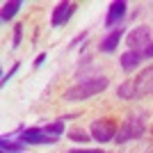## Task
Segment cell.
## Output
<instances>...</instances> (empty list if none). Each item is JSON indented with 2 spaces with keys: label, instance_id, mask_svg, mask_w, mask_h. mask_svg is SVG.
<instances>
[{
  "label": "cell",
  "instance_id": "cell-1",
  "mask_svg": "<svg viewBox=\"0 0 153 153\" xmlns=\"http://www.w3.org/2000/svg\"><path fill=\"white\" fill-rule=\"evenodd\" d=\"M105 89H108V78H89V80L76 82L71 89L64 91V101H69V103L87 101V98L101 94V91H105Z\"/></svg>",
  "mask_w": 153,
  "mask_h": 153
},
{
  "label": "cell",
  "instance_id": "cell-10",
  "mask_svg": "<svg viewBox=\"0 0 153 153\" xmlns=\"http://www.w3.org/2000/svg\"><path fill=\"white\" fill-rule=\"evenodd\" d=\"M123 153H153V142L144 140V137L128 142V144H123Z\"/></svg>",
  "mask_w": 153,
  "mask_h": 153
},
{
  "label": "cell",
  "instance_id": "cell-22",
  "mask_svg": "<svg viewBox=\"0 0 153 153\" xmlns=\"http://www.w3.org/2000/svg\"><path fill=\"white\" fill-rule=\"evenodd\" d=\"M142 57H153V44L149 46V48H144V51H142Z\"/></svg>",
  "mask_w": 153,
  "mask_h": 153
},
{
  "label": "cell",
  "instance_id": "cell-23",
  "mask_svg": "<svg viewBox=\"0 0 153 153\" xmlns=\"http://www.w3.org/2000/svg\"><path fill=\"white\" fill-rule=\"evenodd\" d=\"M2 153H5V151H2Z\"/></svg>",
  "mask_w": 153,
  "mask_h": 153
},
{
  "label": "cell",
  "instance_id": "cell-2",
  "mask_svg": "<svg viewBox=\"0 0 153 153\" xmlns=\"http://www.w3.org/2000/svg\"><path fill=\"white\" fill-rule=\"evenodd\" d=\"M144 130H146V114L144 112H133V114H128L123 126H119L114 142L117 144H128V142L142 140Z\"/></svg>",
  "mask_w": 153,
  "mask_h": 153
},
{
  "label": "cell",
  "instance_id": "cell-4",
  "mask_svg": "<svg viewBox=\"0 0 153 153\" xmlns=\"http://www.w3.org/2000/svg\"><path fill=\"white\" fill-rule=\"evenodd\" d=\"M151 37H153V32H151L149 25H137V27H133V30L128 32L126 44H128L130 51L140 53V48H149V46H151Z\"/></svg>",
  "mask_w": 153,
  "mask_h": 153
},
{
  "label": "cell",
  "instance_id": "cell-9",
  "mask_svg": "<svg viewBox=\"0 0 153 153\" xmlns=\"http://www.w3.org/2000/svg\"><path fill=\"white\" fill-rule=\"evenodd\" d=\"M121 37H123V30H121V27H114V30H112L108 37L101 41V51H103V53H112L117 46H119Z\"/></svg>",
  "mask_w": 153,
  "mask_h": 153
},
{
  "label": "cell",
  "instance_id": "cell-7",
  "mask_svg": "<svg viewBox=\"0 0 153 153\" xmlns=\"http://www.w3.org/2000/svg\"><path fill=\"white\" fill-rule=\"evenodd\" d=\"M73 12H76V5H73V2H59V5L53 9V19H51L53 27H62L64 23L71 19Z\"/></svg>",
  "mask_w": 153,
  "mask_h": 153
},
{
  "label": "cell",
  "instance_id": "cell-11",
  "mask_svg": "<svg viewBox=\"0 0 153 153\" xmlns=\"http://www.w3.org/2000/svg\"><path fill=\"white\" fill-rule=\"evenodd\" d=\"M142 62V53H137V51H126L121 55V69L123 71H133V69H137V64Z\"/></svg>",
  "mask_w": 153,
  "mask_h": 153
},
{
  "label": "cell",
  "instance_id": "cell-16",
  "mask_svg": "<svg viewBox=\"0 0 153 153\" xmlns=\"http://www.w3.org/2000/svg\"><path fill=\"white\" fill-rule=\"evenodd\" d=\"M69 137H71V140H76V142H89V140H91V137L85 133V130H71Z\"/></svg>",
  "mask_w": 153,
  "mask_h": 153
},
{
  "label": "cell",
  "instance_id": "cell-12",
  "mask_svg": "<svg viewBox=\"0 0 153 153\" xmlns=\"http://www.w3.org/2000/svg\"><path fill=\"white\" fill-rule=\"evenodd\" d=\"M21 5H23L21 0H14V2H5V7H2V21L7 23L9 19H14V16H16V12L21 9Z\"/></svg>",
  "mask_w": 153,
  "mask_h": 153
},
{
  "label": "cell",
  "instance_id": "cell-6",
  "mask_svg": "<svg viewBox=\"0 0 153 153\" xmlns=\"http://www.w3.org/2000/svg\"><path fill=\"white\" fill-rule=\"evenodd\" d=\"M21 142L23 144H55L57 137H51L44 128L34 126V128H27V130L21 133Z\"/></svg>",
  "mask_w": 153,
  "mask_h": 153
},
{
  "label": "cell",
  "instance_id": "cell-5",
  "mask_svg": "<svg viewBox=\"0 0 153 153\" xmlns=\"http://www.w3.org/2000/svg\"><path fill=\"white\" fill-rule=\"evenodd\" d=\"M133 85H135V96H137V98L153 94V64L146 66L142 73H137V78L133 80Z\"/></svg>",
  "mask_w": 153,
  "mask_h": 153
},
{
  "label": "cell",
  "instance_id": "cell-21",
  "mask_svg": "<svg viewBox=\"0 0 153 153\" xmlns=\"http://www.w3.org/2000/svg\"><path fill=\"white\" fill-rule=\"evenodd\" d=\"M85 37H87V32H82V34H78V37H76V39H73V41H71V44H69V48H73V46H76L78 41H82Z\"/></svg>",
  "mask_w": 153,
  "mask_h": 153
},
{
  "label": "cell",
  "instance_id": "cell-15",
  "mask_svg": "<svg viewBox=\"0 0 153 153\" xmlns=\"http://www.w3.org/2000/svg\"><path fill=\"white\" fill-rule=\"evenodd\" d=\"M117 94H119V98H137L135 96V85H133V80H128V82H123V85H119V89H117Z\"/></svg>",
  "mask_w": 153,
  "mask_h": 153
},
{
  "label": "cell",
  "instance_id": "cell-19",
  "mask_svg": "<svg viewBox=\"0 0 153 153\" xmlns=\"http://www.w3.org/2000/svg\"><path fill=\"white\" fill-rule=\"evenodd\" d=\"M69 153H105V151H101V149H73Z\"/></svg>",
  "mask_w": 153,
  "mask_h": 153
},
{
  "label": "cell",
  "instance_id": "cell-8",
  "mask_svg": "<svg viewBox=\"0 0 153 153\" xmlns=\"http://www.w3.org/2000/svg\"><path fill=\"white\" fill-rule=\"evenodd\" d=\"M123 16H126V2H123V0L112 2V5H110V9H108V16H105V27L117 25Z\"/></svg>",
  "mask_w": 153,
  "mask_h": 153
},
{
  "label": "cell",
  "instance_id": "cell-20",
  "mask_svg": "<svg viewBox=\"0 0 153 153\" xmlns=\"http://www.w3.org/2000/svg\"><path fill=\"white\" fill-rule=\"evenodd\" d=\"M44 62H46V53H41V55H39V57L34 59V69H39V66H41Z\"/></svg>",
  "mask_w": 153,
  "mask_h": 153
},
{
  "label": "cell",
  "instance_id": "cell-3",
  "mask_svg": "<svg viewBox=\"0 0 153 153\" xmlns=\"http://www.w3.org/2000/svg\"><path fill=\"white\" fill-rule=\"evenodd\" d=\"M89 133H91V140L101 142V144L103 142H110L117 137V121L114 119H98V121L91 123Z\"/></svg>",
  "mask_w": 153,
  "mask_h": 153
},
{
  "label": "cell",
  "instance_id": "cell-14",
  "mask_svg": "<svg viewBox=\"0 0 153 153\" xmlns=\"http://www.w3.org/2000/svg\"><path fill=\"white\" fill-rule=\"evenodd\" d=\"M44 130L51 135V137H59V135L64 133V117H62V119H57V121H53V123H46Z\"/></svg>",
  "mask_w": 153,
  "mask_h": 153
},
{
  "label": "cell",
  "instance_id": "cell-17",
  "mask_svg": "<svg viewBox=\"0 0 153 153\" xmlns=\"http://www.w3.org/2000/svg\"><path fill=\"white\" fill-rule=\"evenodd\" d=\"M21 39H23V25H16L14 27V41H12V48H19L21 46Z\"/></svg>",
  "mask_w": 153,
  "mask_h": 153
},
{
  "label": "cell",
  "instance_id": "cell-18",
  "mask_svg": "<svg viewBox=\"0 0 153 153\" xmlns=\"http://www.w3.org/2000/svg\"><path fill=\"white\" fill-rule=\"evenodd\" d=\"M16 71H19V64H14L12 69H9V73H5V76H2V85H7V82H9V78H12L14 73H16Z\"/></svg>",
  "mask_w": 153,
  "mask_h": 153
},
{
  "label": "cell",
  "instance_id": "cell-13",
  "mask_svg": "<svg viewBox=\"0 0 153 153\" xmlns=\"http://www.w3.org/2000/svg\"><path fill=\"white\" fill-rule=\"evenodd\" d=\"M0 149L5 153H21L23 151V142H12V140H7V137H2L0 140Z\"/></svg>",
  "mask_w": 153,
  "mask_h": 153
}]
</instances>
